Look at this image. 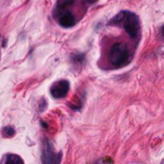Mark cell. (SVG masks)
<instances>
[{
	"label": "cell",
	"instance_id": "6",
	"mask_svg": "<svg viewBox=\"0 0 164 164\" xmlns=\"http://www.w3.org/2000/svg\"><path fill=\"white\" fill-rule=\"evenodd\" d=\"M24 161L20 158V156H17V154H7L5 156V159L3 160V163H14V164H18V163H23Z\"/></svg>",
	"mask_w": 164,
	"mask_h": 164
},
{
	"label": "cell",
	"instance_id": "4",
	"mask_svg": "<svg viewBox=\"0 0 164 164\" xmlns=\"http://www.w3.org/2000/svg\"><path fill=\"white\" fill-rule=\"evenodd\" d=\"M59 23L61 26L64 28H70L76 24V20H75L74 15L71 12H65L59 18Z\"/></svg>",
	"mask_w": 164,
	"mask_h": 164
},
{
	"label": "cell",
	"instance_id": "3",
	"mask_svg": "<svg viewBox=\"0 0 164 164\" xmlns=\"http://www.w3.org/2000/svg\"><path fill=\"white\" fill-rule=\"evenodd\" d=\"M69 87H70V84H69L68 81L61 80L53 84L50 88V92H51V95L54 98L61 99L67 95Z\"/></svg>",
	"mask_w": 164,
	"mask_h": 164
},
{
	"label": "cell",
	"instance_id": "7",
	"mask_svg": "<svg viewBox=\"0 0 164 164\" xmlns=\"http://www.w3.org/2000/svg\"><path fill=\"white\" fill-rule=\"evenodd\" d=\"M15 134V131L14 130V128L11 127V126H7V127L3 128L2 130V134L4 135L5 137H12L14 136Z\"/></svg>",
	"mask_w": 164,
	"mask_h": 164
},
{
	"label": "cell",
	"instance_id": "5",
	"mask_svg": "<svg viewBox=\"0 0 164 164\" xmlns=\"http://www.w3.org/2000/svg\"><path fill=\"white\" fill-rule=\"evenodd\" d=\"M61 160L57 159V154L53 153V151L48 147V144L44 149L43 152V163H59Z\"/></svg>",
	"mask_w": 164,
	"mask_h": 164
},
{
	"label": "cell",
	"instance_id": "1",
	"mask_svg": "<svg viewBox=\"0 0 164 164\" xmlns=\"http://www.w3.org/2000/svg\"><path fill=\"white\" fill-rule=\"evenodd\" d=\"M111 25L122 24L126 32L131 37H136L140 30L139 18L135 14L129 11H122L109 21Z\"/></svg>",
	"mask_w": 164,
	"mask_h": 164
},
{
	"label": "cell",
	"instance_id": "2",
	"mask_svg": "<svg viewBox=\"0 0 164 164\" xmlns=\"http://www.w3.org/2000/svg\"><path fill=\"white\" fill-rule=\"evenodd\" d=\"M131 60V53L124 42H115L110 48L109 62L115 67L127 64Z\"/></svg>",
	"mask_w": 164,
	"mask_h": 164
}]
</instances>
